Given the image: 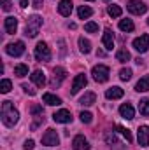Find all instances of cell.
I'll list each match as a JSON object with an SVG mask.
<instances>
[{"label":"cell","instance_id":"16","mask_svg":"<svg viewBox=\"0 0 149 150\" xmlns=\"http://www.w3.org/2000/svg\"><path fill=\"white\" fill-rule=\"evenodd\" d=\"M123 94H125V91L121 87H117V86H114V87L105 91V98L107 100H119V98H123Z\"/></svg>","mask_w":149,"mask_h":150},{"label":"cell","instance_id":"10","mask_svg":"<svg viewBox=\"0 0 149 150\" xmlns=\"http://www.w3.org/2000/svg\"><path fill=\"white\" fill-rule=\"evenodd\" d=\"M86 84H88V79H86V75H84V74H79V75L74 79V82H72L70 94H77L81 89H84V86H86Z\"/></svg>","mask_w":149,"mask_h":150},{"label":"cell","instance_id":"24","mask_svg":"<svg viewBox=\"0 0 149 150\" xmlns=\"http://www.w3.org/2000/svg\"><path fill=\"white\" fill-rule=\"evenodd\" d=\"M119 30H123V32H133L135 25H133L132 19H121L119 21Z\"/></svg>","mask_w":149,"mask_h":150},{"label":"cell","instance_id":"28","mask_svg":"<svg viewBox=\"0 0 149 150\" xmlns=\"http://www.w3.org/2000/svg\"><path fill=\"white\" fill-rule=\"evenodd\" d=\"M107 12H109V16L111 18H119L121 14H123V11H121V7L119 5H109V9H107Z\"/></svg>","mask_w":149,"mask_h":150},{"label":"cell","instance_id":"23","mask_svg":"<svg viewBox=\"0 0 149 150\" xmlns=\"http://www.w3.org/2000/svg\"><path fill=\"white\" fill-rule=\"evenodd\" d=\"M79 51L82 54H90L91 52V42L84 37H79Z\"/></svg>","mask_w":149,"mask_h":150},{"label":"cell","instance_id":"17","mask_svg":"<svg viewBox=\"0 0 149 150\" xmlns=\"http://www.w3.org/2000/svg\"><path fill=\"white\" fill-rule=\"evenodd\" d=\"M119 113H121V117H125V119H128V120L135 117V110H133V107H132L130 103L121 105V107H119Z\"/></svg>","mask_w":149,"mask_h":150},{"label":"cell","instance_id":"5","mask_svg":"<svg viewBox=\"0 0 149 150\" xmlns=\"http://www.w3.org/2000/svg\"><path fill=\"white\" fill-rule=\"evenodd\" d=\"M67 79V70L65 68H62V67H56L54 70H53V79H51V87L53 89H56V87H60L62 86V82Z\"/></svg>","mask_w":149,"mask_h":150},{"label":"cell","instance_id":"30","mask_svg":"<svg viewBox=\"0 0 149 150\" xmlns=\"http://www.w3.org/2000/svg\"><path fill=\"white\" fill-rule=\"evenodd\" d=\"M139 112L142 115H149V100H140L139 103Z\"/></svg>","mask_w":149,"mask_h":150},{"label":"cell","instance_id":"25","mask_svg":"<svg viewBox=\"0 0 149 150\" xmlns=\"http://www.w3.org/2000/svg\"><path fill=\"white\" fill-rule=\"evenodd\" d=\"M116 59H117L119 63H126V61L132 59V56H130V52H128L126 49H119V51L116 52Z\"/></svg>","mask_w":149,"mask_h":150},{"label":"cell","instance_id":"18","mask_svg":"<svg viewBox=\"0 0 149 150\" xmlns=\"http://www.w3.org/2000/svg\"><path fill=\"white\" fill-rule=\"evenodd\" d=\"M102 42H104V47H105L107 51H112V47H114V35H112V32L109 30V28L104 32Z\"/></svg>","mask_w":149,"mask_h":150},{"label":"cell","instance_id":"12","mask_svg":"<svg viewBox=\"0 0 149 150\" xmlns=\"http://www.w3.org/2000/svg\"><path fill=\"white\" fill-rule=\"evenodd\" d=\"M137 140H139V145L140 147H148L149 145V126H140L139 127Z\"/></svg>","mask_w":149,"mask_h":150},{"label":"cell","instance_id":"22","mask_svg":"<svg viewBox=\"0 0 149 150\" xmlns=\"http://www.w3.org/2000/svg\"><path fill=\"white\" fill-rule=\"evenodd\" d=\"M135 91H139V93H148L149 91V75H144V77L135 84Z\"/></svg>","mask_w":149,"mask_h":150},{"label":"cell","instance_id":"2","mask_svg":"<svg viewBox=\"0 0 149 150\" xmlns=\"http://www.w3.org/2000/svg\"><path fill=\"white\" fill-rule=\"evenodd\" d=\"M40 26H42V18H39L37 14L30 16V18H28V21H27V30H25V35H27V37H37Z\"/></svg>","mask_w":149,"mask_h":150},{"label":"cell","instance_id":"40","mask_svg":"<svg viewBox=\"0 0 149 150\" xmlns=\"http://www.w3.org/2000/svg\"><path fill=\"white\" fill-rule=\"evenodd\" d=\"M19 5H21L23 9H25V7H28V0H21V4H19Z\"/></svg>","mask_w":149,"mask_h":150},{"label":"cell","instance_id":"6","mask_svg":"<svg viewBox=\"0 0 149 150\" xmlns=\"http://www.w3.org/2000/svg\"><path fill=\"white\" fill-rule=\"evenodd\" d=\"M5 52H7L9 56L19 58V56L25 52V44H23L21 40H18V42H12V44H7V45H5Z\"/></svg>","mask_w":149,"mask_h":150},{"label":"cell","instance_id":"19","mask_svg":"<svg viewBox=\"0 0 149 150\" xmlns=\"http://www.w3.org/2000/svg\"><path fill=\"white\" fill-rule=\"evenodd\" d=\"M30 79H32V82H34L35 86H39V87H42V86L46 84V75H44L42 70H35L34 74L30 75Z\"/></svg>","mask_w":149,"mask_h":150},{"label":"cell","instance_id":"8","mask_svg":"<svg viewBox=\"0 0 149 150\" xmlns=\"http://www.w3.org/2000/svg\"><path fill=\"white\" fill-rule=\"evenodd\" d=\"M42 143L47 145V147H56L60 143V138H58V133L54 129H47L42 136Z\"/></svg>","mask_w":149,"mask_h":150},{"label":"cell","instance_id":"11","mask_svg":"<svg viewBox=\"0 0 149 150\" xmlns=\"http://www.w3.org/2000/svg\"><path fill=\"white\" fill-rule=\"evenodd\" d=\"M133 47L139 52H146L149 49V35H140L133 40Z\"/></svg>","mask_w":149,"mask_h":150},{"label":"cell","instance_id":"20","mask_svg":"<svg viewBox=\"0 0 149 150\" xmlns=\"http://www.w3.org/2000/svg\"><path fill=\"white\" fill-rule=\"evenodd\" d=\"M42 100H44L46 105H51V107H58V105H62V100H60L58 96L51 94V93H46V94L42 96Z\"/></svg>","mask_w":149,"mask_h":150},{"label":"cell","instance_id":"15","mask_svg":"<svg viewBox=\"0 0 149 150\" xmlns=\"http://www.w3.org/2000/svg\"><path fill=\"white\" fill-rule=\"evenodd\" d=\"M4 26H5V32H7L9 35H12V33H16V28H18V19H16V18H12V16H9V18H5Z\"/></svg>","mask_w":149,"mask_h":150},{"label":"cell","instance_id":"43","mask_svg":"<svg viewBox=\"0 0 149 150\" xmlns=\"http://www.w3.org/2000/svg\"><path fill=\"white\" fill-rule=\"evenodd\" d=\"M148 25H149V19H148Z\"/></svg>","mask_w":149,"mask_h":150},{"label":"cell","instance_id":"13","mask_svg":"<svg viewBox=\"0 0 149 150\" xmlns=\"http://www.w3.org/2000/svg\"><path fill=\"white\" fill-rule=\"evenodd\" d=\"M72 9H74V4L70 0H60V5H58V12L62 16H70L72 14Z\"/></svg>","mask_w":149,"mask_h":150},{"label":"cell","instance_id":"7","mask_svg":"<svg viewBox=\"0 0 149 150\" xmlns=\"http://www.w3.org/2000/svg\"><path fill=\"white\" fill-rule=\"evenodd\" d=\"M126 9H128L132 14H135V16H140V14H144V12L148 11V5H146L144 2H140V0H128V4H126Z\"/></svg>","mask_w":149,"mask_h":150},{"label":"cell","instance_id":"42","mask_svg":"<svg viewBox=\"0 0 149 150\" xmlns=\"http://www.w3.org/2000/svg\"><path fill=\"white\" fill-rule=\"evenodd\" d=\"M105 2H111V0H105Z\"/></svg>","mask_w":149,"mask_h":150},{"label":"cell","instance_id":"29","mask_svg":"<svg viewBox=\"0 0 149 150\" xmlns=\"http://www.w3.org/2000/svg\"><path fill=\"white\" fill-rule=\"evenodd\" d=\"M11 87H12V82H11L9 79H4V80L0 82V93H2V94H7V93L11 91Z\"/></svg>","mask_w":149,"mask_h":150},{"label":"cell","instance_id":"37","mask_svg":"<svg viewBox=\"0 0 149 150\" xmlns=\"http://www.w3.org/2000/svg\"><path fill=\"white\" fill-rule=\"evenodd\" d=\"M32 115H42V107L34 105V107H32Z\"/></svg>","mask_w":149,"mask_h":150},{"label":"cell","instance_id":"36","mask_svg":"<svg viewBox=\"0 0 149 150\" xmlns=\"http://www.w3.org/2000/svg\"><path fill=\"white\" fill-rule=\"evenodd\" d=\"M34 147H35V142H34V140H27V142L23 143V149L25 150H32Z\"/></svg>","mask_w":149,"mask_h":150},{"label":"cell","instance_id":"9","mask_svg":"<svg viewBox=\"0 0 149 150\" xmlns=\"http://www.w3.org/2000/svg\"><path fill=\"white\" fill-rule=\"evenodd\" d=\"M53 120L60 122V124H69V122H72V113L69 110H65V108H62V110L53 113Z\"/></svg>","mask_w":149,"mask_h":150},{"label":"cell","instance_id":"4","mask_svg":"<svg viewBox=\"0 0 149 150\" xmlns=\"http://www.w3.org/2000/svg\"><path fill=\"white\" fill-rule=\"evenodd\" d=\"M34 54H35V59L37 61H49L51 59V49L47 47L46 42H39L37 45H35Z\"/></svg>","mask_w":149,"mask_h":150},{"label":"cell","instance_id":"31","mask_svg":"<svg viewBox=\"0 0 149 150\" xmlns=\"http://www.w3.org/2000/svg\"><path fill=\"white\" fill-rule=\"evenodd\" d=\"M117 131H119V133H121V134H123V136L126 138V142H128V143H132V142H133V136H132L130 129H126V127H121V126H117Z\"/></svg>","mask_w":149,"mask_h":150},{"label":"cell","instance_id":"1","mask_svg":"<svg viewBox=\"0 0 149 150\" xmlns=\"http://www.w3.org/2000/svg\"><path fill=\"white\" fill-rule=\"evenodd\" d=\"M2 122L7 126V127H14L19 120V112L14 108V105L11 101H2Z\"/></svg>","mask_w":149,"mask_h":150},{"label":"cell","instance_id":"38","mask_svg":"<svg viewBox=\"0 0 149 150\" xmlns=\"http://www.w3.org/2000/svg\"><path fill=\"white\" fill-rule=\"evenodd\" d=\"M21 87L25 89V93H27V94H30V96H34V94H35V89H32L30 86H27V84H23Z\"/></svg>","mask_w":149,"mask_h":150},{"label":"cell","instance_id":"39","mask_svg":"<svg viewBox=\"0 0 149 150\" xmlns=\"http://www.w3.org/2000/svg\"><path fill=\"white\" fill-rule=\"evenodd\" d=\"M34 7L40 9V7H42V0H34Z\"/></svg>","mask_w":149,"mask_h":150},{"label":"cell","instance_id":"41","mask_svg":"<svg viewBox=\"0 0 149 150\" xmlns=\"http://www.w3.org/2000/svg\"><path fill=\"white\" fill-rule=\"evenodd\" d=\"M88 2H93V0H88Z\"/></svg>","mask_w":149,"mask_h":150},{"label":"cell","instance_id":"14","mask_svg":"<svg viewBox=\"0 0 149 150\" xmlns=\"http://www.w3.org/2000/svg\"><path fill=\"white\" fill-rule=\"evenodd\" d=\"M72 147H74L75 150H90L88 140H86L82 134H77L74 140H72Z\"/></svg>","mask_w":149,"mask_h":150},{"label":"cell","instance_id":"27","mask_svg":"<svg viewBox=\"0 0 149 150\" xmlns=\"http://www.w3.org/2000/svg\"><path fill=\"white\" fill-rule=\"evenodd\" d=\"M77 14H79L81 19H88V18L93 14V11H91V7H88V5H81V7L77 9Z\"/></svg>","mask_w":149,"mask_h":150},{"label":"cell","instance_id":"33","mask_svg":"<svg viewBox=\"0 0 149 150\" xmlns=\"http://www.w3.org/2000/svg\"><path fill=\"white\" fill-rule=\"evenodd\" d=\"M119 79L125 80V82L130 80V79H132V70H130V68H123V70L119 72Z\"/></svg>","mask_w":149,"mask_h":150},{"label":"cell","instance_id":"21","mask_svg":"<svg viewBox=\"0 0 149 150\" xmlns=\"http://www.w3.org/2000/svg\"><path fill=\"white\" fill-rule=\"evenodd\" d=\"M97 101V94L95 93H84V96H81V100H79V103L81 105H84V107H90V105H93Z\"/></svg>","mask_w":149,"mask_h":150},{"label":"cell","instance_id":"32","mask_svg":"<svg viewBox=\"0 0 149 150\" xmlns=\"http://www.w3.org/2000/svg\"><path fill=\"white\" fill-rule=\"evenodd\" d=\"M84 30H86L88 33H95V32H98V25L93 23V21H90V23L84 25Z\"/></svg>","mask_w":149,"mask_h":150},{"label":"cell","instance_id":"35","mask_svg":"<svg viewBox=\"0 0 149 150\" xmlns=\"http://www.w3.org/2000/svg\"><path fill=\"white\" fill-rule=\"evenodd\" d=\"M2 9H4L5 12H9V11L12 9V4H11V0H2Z\"/></svg>","mask_w":149,"mask_h":150},{"label":"cell","instance_id":"26","mask_svg":"<svg viewBox=\"0 0 149 150\" xmlns=\"http://www.w3.org/2000/svg\"><path fill=\"white\" fill-rule=\"evenodd\" d=\"M14 75H16V77H19V79L27 77V75H28V67H27V65H23V63L16 65V67H14Z\"/></svg>","mask_w":149,"mask_h":150},{"label":"cell","instance_id":"34","mask_svg":"<svg viewBox=\"0 0 149 150\" xmlns=\"http://www.w3.org/2000/svg\"><path fill=\"white\" fill-rule=\"evenodd\" d=\"M79 117H81V120H82L84 124H90V122L93 120V115H91L90 112H81V115H79Z\"/></svg>","mask_w":149,"mask_h":150},{"label":"cell","instance_id":"3","mask_svg":"<svg viewBox=\"0 0 149 150\" xmlns=\"http://www.w3.org/2000/svg\"><path fill=\"white\" fill-rule=\"evenodd\" d=\"M91 75H93V79H95V82H107L109 80V67H105V65H97V67H93L91 68Z\"/></svg>","mask_w":149,"mask_h":150}]
</instances>
